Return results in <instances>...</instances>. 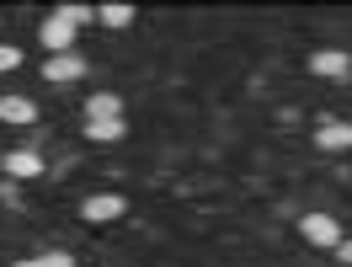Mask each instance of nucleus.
<instances>
[{
	"mask_svg": "<svg viewBox=\"0 0 352 267\" xmlns=\"http://www.w3.org/2000/svg\"><path fill=\"white\" fill-rule=\"evenodd\" d=\"M336 257H342V262H352V241H342V246H336Z\"/></svg>",
	"mask_w": 352,
	"mask_h": 267,
	"instance_id": "nucleus-15",
	"label": "nucleus"
},
{
	"mask_svg": "<svg viewBox=\"0 0 352 267\" xmlns=\"http://www.w3.org/2000/svg\"><path fill=\"white\" fill-rule=\"evenodd\" d=\"M0 123H38V107L27 96H0Z\"/></svg>",
	"mask_w": 352,
	"mask_h": 267,
	"instance_id": "nucleus-8",
	"label": "nucleus"
},
{
	"mask_svg": "<svg viewBox=\"0 0 352 267\" xmlns=\"http://www.w3.org/2000/svg\"><path fill=\"white\" fill-rule=\"evenodd\" d=\"M43 171V156L38 150H11L6 156V177H38Z\"/></svg>",
	"mask_w": 352,
	"mask_h": 267,
	"instance_id": "nucleus-7",
	"label": "nucleus"
},
{
	"mask_svg": "<svg viewBox=\"0 0 352 267\" xmlns=\"http://www.w3.org/2000/svg\"><path fill=\"white\" fill-rule=\"evenodd\" d=\"M16 267H75L69 251H48V257H32V262H16Z\"/></svg>",
	"mask_w": 352,
	"mask_h": 267,
	"instance_id": "nucleus-12",
	"label": "nucleus"
},
{
	"mask_svg": "<svg viewBox=\"0 0 352 267\" xmlns=\"http://www.w3.org/2000/svg\"><path fill=\"white\" fill-rule=\"evenodd\" d=\"M86 75V59L69 48V54H54V59H43V81H54V86H69V81H80Z\"/></svg>",
	"mask_w": 352,
	"mask_h": 267,
	"instance_id": "nucleus-1",
	"label": "nucleus"
},
{
	"mask_svg": "<svg viewBox=\"0 0 352 267\" xmlns=\"http://www.w3.org/2000/svg\"><path fill=\"white\" fill-rule=\"evenodd\" d=\"M299 230H305L309 246H342V224L331 220V214H305V220H299Z\"/></svg>",
	"mask_w": 352,
	"mask_h": 267,
	"instance_id": "nucleus-2",
	"label": "nucleus"
},
{
	"mask_svg": "<svg viewBox=\"0 0 352 267\" xmlns=\"http://www.w3.org/2000/svg\"><path fill=\"white\" fill-rule=\"evenodd\" d=\"M16 65H22V54H16L11 43H0V70H16Z\"/></svg>",
	"mask_w": 352,
	"mask_h": 267,
	"instance_id": "nucleus-14",
	"label": "nucleus"
},
{
	"mask_svg": "<svg viewBox=\"0 0 352 267\" xmlns=\"http://www.w3.org/2000/svg\"><path fill=\"white\" fill-rule=\"evenodd\" d=\"M309 70H315V75H326V81H347V75H352V59H347V54H336V48H320V54L309 59Z\"/></svg>",
	"mask_w": 352,
	"mask_h": 267,
	"instance_id": "nucleus-4",
	"label": "nucleus"
},
{
	"mask_svg": "<svg viewBox=\"0 0 352 267\" xmlns=\"http://www.w3.org/2000/svg\"><path fill=\"white\" fill-rule=\"evenodd\" d=\"M69 43H75V27L54 11V17L43 22V48H48V54H69Z\"/></svg>",
	"mask_w": 352,
	"mask_h": 267,
	"instance_id": "nucleus-5",
	"label": "nucleus"
},
{
	"mask_svg": "<svg viewBox=\"0 0 352 267\" xmlns=\"http://www.w3.org/2000/svg\"><path fill=\"white\" fill-rule=\"evenodd\" d=\"M129 203L118 198V193H96V198H86L80 203V214H86V224H107V220H118Z\"/></svg>",
	"mask_w": 352,
	"mask_h": 267,
	"instance_id": "nucleus-3",
	"label": "nucleus"
},
{
	"mask_svg": "<svg viewBox=\"0 0 352 267\" xmlns=\"http://www.w3.org/2000/svg\"><path fill=\"white\" fill-rule=\"evenodd\" d=\"M315 145H320V150H347L352 145V123H336V118L320 123V129H315Z\"/></svg>",
	"mask_w": 352,
	"mask_h": 267,
	"instance_id": "nucleus-6",
	"label": "nucleus"
},
{
	"mask_svg": "<svg viewBox=\"0 0 352 267\" xmlns=\"http://www.w3.org/2000/svg\"><path fill=\"white\" fill-rule=\"evenodd\" d=\"M96 17H102L107 27H129V22H133V6H123V0H112V6H102Z\"/></svg>",
	"mask_w": 352,
	"mask_h": 267,
	"instance_id": "nucleus-11",
	"label": "nucleus"
},
{
	"mask_svg": "<svg viewBox=\"0 0 352 267\" xmlns=\"http://www.w3.org/2000/svg\"><path fill=\"white\" fill-rule=\"evenodd\" d=\"M59 17H65L69 27H86L91 17H96V11H91V6H75V0H69V6H59Z\"/></svg>",
	"mask_w": 352,
	"mask_h": 267,
	"instance_id": "nucleus-13",
	"label": "nucleus"
},
{
	"mask_svg": "<svg viewBox=\"0 0 352 267\" xmlns=\"http://www.w3.org/2000/svg\"><path fill=\"white\" fill-rule=\"evenodd\" d=\"M96 118H123V96H112V91H96L86 102V123H96Z\"/></svg>",
	"mask_w": 352,
	"mask_h": 267,
	"instance_id": "nucleus-9",
	"label": "nucleus"
},
{
	"mask_svg": "<svg viewBox=\"0 0 352 267\" xmlns=\"http://www.w3.org/2000/svg\"><path fill=\"white\" fill-rule=\"evenodd\" d=\"M86 139L91 145H118V139H123V118H96V123H86Z\"/></svg>",
	"mask_w": 352,
	"mask_h": 267,
	"instance_id": "nucleus-10",
	"label": "nucleus"
}]
</instances>
